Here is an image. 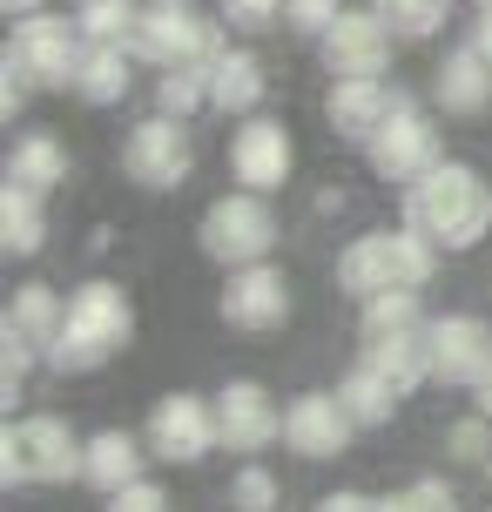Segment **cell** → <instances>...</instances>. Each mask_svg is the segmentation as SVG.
I'll use <instances>...</instances> for the list:
<instances>
[{"label": "cell", "mask_w": 492, "mask_h": 512, "mask_svg": "<svg viewBox=\"0 0 492 512\" xmlns=\"http://www.w3.org/2000/svg\"><path fill=\"white\" fill-rule=\"evenodd\" d=\"M405 223H418L439 250H472L492 230V182L472 162H432L405 182Z\"/></svg>", "instance_id": "1"}, {"label": "cell", "mask_w": 492, "mask_h": 512, "mask_svg": "<svg viewBox=\"0 0 492 512\" xmlns=\"http://www.w3.org/2000/svg\"><path fill=\"white\" fill-rule=\"evenodd\" d=\"M135 337V304L129 290H115V283H81L75 297H68V317H61V337L48 344V371L61 378H88V371H102L115 351H129Z\"/></svg>", "instance_id": "2"}, {"label": "cell", "mask_w": 492, "mask_h": 512, "mask_svg": "<svg viewBox=\"0 0 492 512\" xmlns=\"http://www.w3.org/2000/svg\"><path fill=\"white\" fill-rule=\"evenodd\" d=\"M432 270H439V243L418 230V223H405V230H371L337 256V283L358 304L378 297V290H425Z\"/></svg>", "instance_id": "3"}, {"label": "cell", "mask_w": 492, "mask_h": 512, "mask_svg": "<svg viewBox=\"0 0 492 512\" xmlns=\"http://www.w3.org/2000/svg\"><path fill=\"white\" fill-rule=\"evenodd\" d=\"M88 465V438L68 432V418L54 411H34V418H14L0 432V486H68Z\"/></svg>", "instance_id": "4"}, {"label": "cell", "mask_w": 492, "mask_h": 512, "mask_svg": "<svg viewBox=\"0 0 492 512\" xmlns=\"http://www.w3.org/2000/svg\"><path fill=\"white\" fill-rule=\"evenodd\" d=\"M129 48L149 68H209L223 54V21H209L196 0H142Z\"/></svg>", "instance_id": "5"}, {"label": "cell", "mask_w": 492, "mask_h": 512, "mask_svg": "<svg viewBox=\"0 0 492 512\" xmlns=\"http://www.w3.org/2000/svg\"><path fill=\"white\" fill-rule=\"evenodd\" d=\"M196 243H203L209 263L223 270H243V263H263L277 250V216L263 203V189H236V196H216L196 223Z\"/></svg>", "instance_id": "6"}, {"label": "cell", "mask_w": 492, "mask_h": 512, "mask_svg": "<svg viewBox=\"0 0 492 512\" xmlns=\"http://www.w3.org/2000/svg\"><path fill=\"white\" fill-rule=\"evenodd\" d=\"M81 21H61V14H21V27H14V41H7V54L27 68V81L34 88H75V75H81Z\"/></svg>", "instance_id": "7"}, {"label": "cell", "mask_w": 492, "mask_h": 512, "mask_svg": "<svg viewBox=\"0 0 492 512\" xmlns=\"http://www.w3.org/2000/svg\"><path fill=\"white\" fill-rule=\"evenodd\" d=\"M122 169H129V182H142V189H182L189 182V169H196V149H189V128H182V115H149V122L129 128V142H122Z\"/></svg>", "instance_id": "8"}, {"label": "cell", "mask_w": 492, "mask_h": 512, "mask_svg": "<svg viewBox=\"0 0 492 512\" xmlns=\"http://www.w3.org/2000/svg\"><path fill=\"white\" fill-rule=\"evenodd\" d=\"M149 459L162 465H196L223 445V425H216V405H203L196 391H169L156 411H149Z\"/></svg>", "instance_id": "9"}, {"label": "cell", "mask_w": 492, "mask_h": 512, "mask_svg": "<svg viewBox=\"0 0 492 512\" xmlns=\"http://www.w3.org/2000/svg\"><path fill=\"white\" fill-rule=\"evenodd\" d=\"M364 155H371V169H378L385 182H418L425 169H432V162H445V155H439V128L425 122L412 102L391 108L385 128L364 142Z\"/></svg>", "instance_id": "10"}, {"label": "cell", "mask_w": 492, "mask_h": 512, "mask_svg": "<svg viewBox=\"0 0 492 512\" xmlns=\"http://www.w3.org/2000/svg\"><path fill=\"white\" fill-rule=\"evenodd\" d=\"M230 169L243 189H284L290 169H297V142H290V128L277 115H243V128L230 135Z\"/></svg>", "instance_id": "11"}, {"label": "cell", "mask_w": 492, "mask_h": 512, "mask_svg": "<svg viewBox=\"0 0 492 512\" xmlns=\"http://www.w3.org/2000/svg\"><path fill=\"white\" fill-rule=\"evenodd\" d=\"M317 41H324V68L331 75H385L398 34H391V21L378 7H344Z\"/></svg>", "instance_id": "12"}, {"label": "cell", "mask_w": 492, "mask_h": 512, "mask_svg": "<svg viewBox=\"0 0 492 512\" xmlns=\"http://www.w3.org/2000/svg\"><path fill=\"white\" fill-rule=\"evenodd\" d=\"M351 432H358V418H351V405H344L337 391H304V398L284 405V445L311 465L337 459V452L351 445Z\"/></svg>", "instance_id": "13"}, {"label": "cell", "mask_w": 492, "mask_h": 512, "mask_svg": "<svg viewBox=\"0 0 492 512\" xmlns=\"http://www.w3.org/2000/svg\"><path fill=\"white\" fill-rule=\"evenodd\" d=\"M223 324H230V331H284V324H290V283H284V270H270V263H243V270H230Z\"/></svg>", "instance_id": "14"}, {"label": "cell", "mask_w": 492, "mask_h": 512, "mask_svg": "<svg viewBox=\"0 0 492 512\" xmlns=\"http://www.w3.org/2000/svg\"><path fill=\"white\" fill-rule=\"evenodd\" d=\"M216 425H223V445L230 452H263V445L284 438V411H277V398L257 378H236V384L216 391Z\"/></svg>", "instance_id": "15"}, {"label": "cell", "mask_w": 492, "mask_h": 512, "mask_svg": "<svg viewBox=\"0 0 492 512\" xmlns=\"http://www.w3.org/2000/svg\"><path fill=\"white\" fill-rule=\"evenodd\" d=\"M492 371V331L486 317H439L432 324V378L445 384H479Z\"/></svg>", "instance_id": "16"}, {"label": "cell", "mask_w": 492, "mask_h": 512, "mask_svg": "<svg viewBox=\"0 0 492 512\" xmlns=\"http://www.w3.org/2000/svg\"><path fill=\"white\" fill-rule=\"evenodd\" d=\"M398 102H405V95H391L378 75H337L331 95H324V115H331V128L344 142H371Z\"/></svg>", "instance_id": "17"}, {"label": "cell", "mask_w": 492, "mask_h": 512, "mask_svg": "<svg viewBox=\"0 0 492 512\" xmlns=\"http://www.w3.org/2000/svg\"><path fill=\"white\" fill-rule=\"evenodd\" d=\"M432 102H439L445 115H486V108H492V61L472 48V41L439 61V75H432Z\"/></svg>", "instance_id": "18"}, {"label": "cell", "mask_w": 492, "mask_h": 512, "mask_svg": "<svg viewBox=\"0 0 492 512\" xmlns=\"http://www.w3.org/2000/svg\"><path fill=\"white\" fill-rule=\"evenodd\" d=\"M364 364H378V371L412 398L418 384L432 378V324H405V331L364 337Z\"/></svg>", "instance_id": "19"}, {"label": "cell", "mask_w": 492, "mask_h": 512, "mask_svg": "<svg viewBox=\"0 0 492 512\" xmlns=\"http://www.w3.org/2000/svg\"><path fill=\"white\" fill-rule=\"evenodd\" d=\"M129 88H135V48H129V41H88L81 75H75L81 102H88V108H115Z\"/></svg>", "instance_id": "20"}, {"label": "cell", "mask_w": 492, "mask_h": 512, "mask_svg": "<svg viewBox=\"0 0 492 512\" xmlns=\"http://www.w3.org/2000/svg\"><path fill=\"white\" fill-rule=\"evenodd\" d=\"M263 61L250 48H223L209 61V108H223V115H257L263 102Z\"/></svg>", "instance_id": "21"}, {"label": "cell", "mask_w": 492, "mask_h": 512, "mask_svg": "<svg viewBox=\"0 0 492 512\" xmlns=\"http://www.w3.org/2000/svg\"><path fill=\"white\" fill-rule=\"evenodd\" d=\"M142 459H149V438L95 432V438H88V465H81V479H88L95 492H115V486H129V479H142Z\"/></svg>", "instance_id": "22"}, {"label": "cell", "mask_w": 492, "mask_h": 512, "mask_svg": "<svg viewBox=\"0 0 492 512\" xmlns=\"http://www.w3.org/2000/svg\"><path fill=\"white\" fill-rule=\"evenodd\" d=\"M41 243H48L41 189H27V182L7 176V189H0V250H7V256H34Z\"/></svg>", "instance_id": "23"}, {"label": "cell", "mask_w": 492, "mask_h": 512, "mask_svg": "<svg viewBox=\"0 0 492 512\" xmlns=\"http://www.w3.org/2000/svg\"><path fill=\"white\" fill-rule=\"evenodd\" d=\"M61 317H68V304L54 297L48 283H21V290H14V304H7V324H0V331L27 337V344L48 358V344L61 337Z\"/></svg>", "instance_id": "24"}, {"label": "cell", "mask_w": 492, "mask_h": 512, "mask_svg": "<svg viewBox=\"0 0 492 512\" xmlns=\"http://www.w3.org/2000/svg\"><path fill=\"white\" fill-rule=\"evenodd\" d=\"M7 176L48 196V189H61V182H68V149L54 142L48 128H27L21 142H14V155H7Z\"/></svg>", "instance_id": "25"}, {"label": "cell", "mask_w": 492, "mask_h": 512, "mask_svg": "<svg viewBox=\"0 0 492 512\" xmlns=\"http://www.w3.org/2000/svg\"><path fill=\"white\" fill-rule=\"evenodd\" d=\"M337 398L351 405V418H358V425H391V411H398V398H405V391H398L378 364L358 358V364H351V378L337 384Z\"/></svg>", "instance_id": "26"}, {"label": "cell", "mask_w": 492, "mask_h": 512, "mask_svg": "<svg viewBox=\"0 0 492 512\" xmlns=\"http://www.w3.org/2000/svg\"><path fill=\"white\" fill-rule=\"evenodd\" d=\"M371 7L391 21L398 41H432V34L452 21V0H371Z\"/></svg>", "instance_id": "27"}, {"label": "cell", "mask_w": 492, "mask_h": 512, "mask_svg": "<svg viewBox=\"0 0 492 512\" xmlns=\"http://www.w3.org/2000/svg\"><path fill=\"white\" fill-rule=\"evenodd\" d=\"M135 14H142V0H81L75 7V21H81L88 41H129Z\"/></svg>", "instance_id": "28"}, {"label": "cell", "mask_w": 492, "mask_h": 512, "mask_svg": "<svg viewBox=\"0 0 492 512\" xmlns=\"http://www.w3.org/2000/svg\"><path fill=\"white\" fill-rule=\"evenodd\" d=\"M209 102V68H162V81H156V108L162 115H196V108Z\"/></svg>", "instance_id": "29"}, {"label": "cell", "mask_w": 492, "mask_h": 512, "mask_svg": "<svg viewBox=\"0 0 492 512\" xmlns=\"http://www.w3.org/2000/svg\"><path fill=\"white\" fill-rule=\"evenodd\" d=\"M364 337H385V331H405V324H425L418 317V290H378V297H364Z\"/></svg>", "instance_id": "30"}, {"label": "cell", "mask_w": 492, "mask_h": 512, "mask_svg": "<svg viewBox=\"0 0 492 512\" xmlns=\"http://www.w3.org/2000/svg\"><path fill=\"white\" fill-rule=\"evenodd\" d=\"M486 452H492V418H486V411H472V418H459V425H445V459L486 465Z\"/></svg>", "instance_id": "31"}, {"label": "cell", "mask_w": 492, "mask_h": 512, "mask_svg": "<svg viewBox=\"0 0 492 512\" xmlns=\"http://www.w3.org/2000/svg\"><path fill=\"white\" fill-rule=\"evenodd\" d=\"M230 506H243V512H270L277 506V479L263 472V465H243L230 479Z\"/></svg>", "instance_id": "32"}, {"label": "cell", "mask_w": 492, "mask_h": 512, "mask_svg": "<svg viewBox=\"0 0 492 512\" xmlns=\"http://www.w3.org/2000/svg\"><path fill=\"white\" fill-rule=\"evenodd\" d=\"M385 506H398V512H445V506H459V492L445 486V479H412L405 492H391Z\"/></svg>", "instance_id": "33"}, {"label": "cell", "mask_w": 492, "mask_h": 512, "mask_svg": "<svg viewBox=\"0 0 492 512\" xmlns=\"http://www.w3.org/2000/svg\"><path fill=\"white\" fill-rule=\"evenodd\" d=\"M223 21L243 27V34H263V27L284 21V0H223Z\"/></svg>", "instance_id": "34"}, {"label": "cell", "mask_w": 492, "mask_h": 512, "mask_svg": "<svg viewBox=\"0 0 492 512\" xmlns=\"http://www.w3.org/2000/svg\"><path fill=\"white\" fill-rule=\"evenodd\" d=\"M337 14H344L337 0H284V21L297 27V34H324V27H331Z\"/></svg>", "instance_id": "35"}, {"label": "cell", "mask_w": 492, "mask_h": 512, "mask_svg": "<svg viewBox=\"0 0 492 512\" xmlns=\"http://www.w3.org/2000/svg\"><path fill=\"white\" fill-rule=\"evenodd\" d=\"M108 506L115 512H156V506H169V492H162L156 479H129V486L108 492Z\"/></svg>", "instance_id": "36"}, {"label": "cell", "mask_w": 492, "mask_h": 512, "mask_svg": "<svg viewBox=\"0 0 492 512\" xmlns=\"http://www.w3.org/2000/svg\"><path fill=\"white\" fill-rule=\"evenodd\" d=\"M378 499H364V492H324V512H371Z\"/></svg>", "instance_id": "37"}, {"label": "cell", "mask_w": 492, "mask_h": 512, "mask_svg": "<svg viewBox=\"0 0 492 512\" xmlns=\"http://www.w3.org/2000/svg\"><path fill=\"white\" fill-rule=\"evenodd\" d=\"M472 48L492 61V7H479V21H472Z\"/></svg>", "instance_id": "38"}, {"label": "cell", "mask_w": 492, "mask_h": 512, "mask_svg": "<svg viewBox=\"0 0 492 512\" xmlns=\"http://www.w3.org/2000/svg\"><path fill=\"white\" fill-rule=\"evenodd\" d=\"M0 7H7V21H21V14H41L48 0H0Z\"/></svg>", "instance_id": "39"}, {"label": "cell", "mask_w": 492, "mask_h": 512, "mask_svg": "<svg viewBox=\"0 0 492 512\" xmlns=\"http://www.w3.org/2000/svg\"><path fill=\"white\" fill-rule=\"evenodd\" d=\"M472 391H479V411H486V418H492V371H486V378H479V384H472Z\"/></svg>", "instance_id": "40"}, {"label": "cell", "mask_w": 492, "mask_h": 512, "mask_svg": "<svg viewBox=\"0 0 492 512\" xmlns=\"http://www.w3.org/2000/svg\"><path fill=\"white\" fill-rule=\"evenodd\" d=\"M479 7H492V0H479Z\"/></svg>", "instance_id": "41"}]
</instances>
